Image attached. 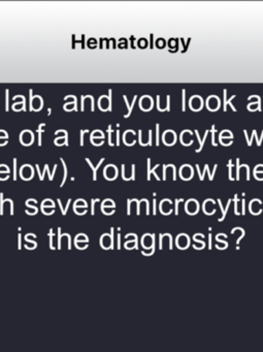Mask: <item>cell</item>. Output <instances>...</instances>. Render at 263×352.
<instances>
[{
	"mask_svg": "<svg viewBox=\"0 0 263 352\" xmlns=\"http://www.w3.org/2000/svg\"><path fill=\"white\" fill-rule=\"evenodd\" d=\"M34 135H32V131H25L22 133L21 142L23 145H30L34 142Z\"/></svg>",
	"mask_w": 263,
	"mask_h": 352,
	"instance_id": "obj_1",
	"label": "cell"
},
{
	"mask_svg": "<svg viewBox=\"0 0 263 352\" xmlns=\"http://www.w3.org/2000/svg\"><path fill=\"white\" fill-rule=\"evenodd\" d=\"M104 176H106V179H110V180L116 178L117 168L113 166H106V170H104Z\"/></svg>",
	"mask_w": 263,
	"mask_h": 352,
	"instance_id": "obj_2",
	"label": "cell"
},
{
	"mask_svg": "<svg viewBox=\"0 0 263 352\" xmlns=\"http://www.w3.org/2000/svg\"><path fill=\"white\" fill-rule=\"evenodd\" d=\"M21 176L22 178L25 179V180H30V179H32V176H34V170H32V166H23L21 170Z\"/></svg>",
	"mask_w": 263,
	"mask_h": 352,
	"instance_id": "obj_3",
	"label": "cell"
},
{
	"mask_svg": "<svg viewBox=\"0 0 263 352\" xmlns=\"http://www.w3.org/2000/svg\"><path fill=\"white\" fill-rule=\"evenodd\" d=\"M192 168H191L189 166H185L181 168V177H182L183 179H185V180H188V179H190L191 177H192Z\"/></svg>",
	"mask_w": 263,
	"mask_h": 352,
	"instance_id": "obj_4",
	"label": "cell"
},
{
	"mask_svg": "<svg viewBox=\"0 0 263 352\" xmlns=\"http://www.w3.org/2000/svg\"><path fill=\"white\" fill-rule=\"evenodd\" d=\"M176 141V135L172 131H166L163 135V142L168 145H172Z\"/></svg>",
	"mask_w": 263,
	"mask_h": 352,
	"instance_id": "obj_5",
	"label": "cell"
},
{
	"mask_svg": "<svg viewBox=\"0 0 263 352\" xmlns=\"http://www.w3.org/2000/svg\"><path fill=\"white\" fill-rule=\"evenodd\" d=\"M207 107H209V110H217L218 107H219L218 98H215V96H211V98H209V100H207Z\"/></svg>",
	"mask_w": 263,
	"mask_h": 352,
	"instance_id": "obj_6",
	"label": "cell"
},
{
	"mask_svg": "<svg viewBox=\"0 0 263 352\" xmlns=\"http://www.w3.org/2000/svg\"><path fill=\"white\" fill-rule=\"evenodd\" d=\"M43 106V100L40 96H36V98L32 100V110H40L41 107Z\"/></svg>",
	"mask_w": 263,
	"mask_h": 352,
	"instance_id": "obj_7",
	"label": "cell"
},
{
	"mask_svg": "<svg viewBox=\"0 0 263 352\" xmlns=\"http://www.w3.org/2000/svg\"><path fill=\"white\" fill-rule=\"evenodd\" d=\"M141 106L143 110H150L152 106L151 98H148V96H145V98H144L143 100H141Z\"/></svg>",
	"mask_w": 263,
	"mask_h": 352,
	"instance_id": "obj_8",
	"label": "cell"
},
{
	"mask_svg": "<svg viewBox=\"0 0 263 352\" xmlns=\"http://www.w3.org/2000/svg\"><path fill=\"white\" fill-rule=\"evenodd\" d=\"M191 107H192L193 110H201V98H198V96H194V98L191 100Z\"/></svg>",
	"mask_w": 263,
	"mask_h": 352,
	"instance_id": "obj_9",
	"label": "cell"
},
{
	"mask_svg": "<svg viewBox=\"0 0 263 352\" xmlns=\"http://www.w3.org/2000/svg\"><path fill=\"white\" fill-rule=\"evenodd\" d=\"M189 139L191 140V133L189 131H185L182 135H181V142L185 144V145H189V144L192 143V142L189 141Z\"/></svg>",
	"mask_w": 263,
	"mask_h": 352,
	"instance_id": "obj_10",
	"label": "cell"
},
{
	"mask_svg": "<svg viewBox=\"0 0 263 352\" xmlns=\"http://www.w3.org/2000/svg\"><path fill=\"white\" fill-rule=\"evenodd\" d=\"M100 104L102 110H108V104H110V100H108V98H106V96H102V98H100Z\"/></svg>",
	"mask_w": 263,
	"mask_h": 352,
	"instance_id": "obj_11",
	"label": "cell"
},
{
	"mask_svg": "<svg viewBox=\"0 0 263 352\" xmlns=\"http://www.w3.org/2000/svg\"><path fill=\"white\" fill-rule=\"evenodd\" d=\"M133 131H127L126 135H125V142L128 145H131V144H135V135H133Z\"/></svg>",
	"mask_w": 263,
	"mask_h": 352,
	"instance_id": "obj_12",
	"label": "cell"
},
{
	"mask_svg": "<svg viewBox=\"0 0 263 352\" xmlns=\"http://www.w3.org/2000/svg\"><path fill=\"white\" fill-rule=\"evenodd\" d=\"M197 209V204L195 203L194 201H189L188 205H187V210L189 212H195Z\"/></svg>",
	"mask_w": 263,
	"mask_h": 352,
	"instance_id": "obj_13",
	"label": "cell"
},
{
	"mask_svg": "<svg viewBox=\"0 0 263 352\" xmlns=\"http://www.w3.org/2000/svg\"><path fill=\"white\" fill-rule=\"evenodd\" d=\"M156 46H157L158 48H163V47L165 46V41H164L163 38H159L157 43H156Z\"/></svg>",
	"mask_w": 263,
	"mask_h": 352,
	"instance_id": "obj_14",
	"label": "cell"
},
{
	"mask_svg": "<svg viewBox=\"0 0 263 352\" xmlns=\"http://www.w3.org/2000/svg\"><path fill=\"white\" fill-rule=\"evenodd\" d=\"M92 137H93V138L100 137L102 139V138H104V135H102V131H94V133H93V135H92Z\"/></svg>",
	"mask_w": 263,
	"mask_h": 352,
	"instance_id": "obj_15",
	"label": "cell"
},
{
	"mask_svg": "<svg viewBox=\"0 0 263 352\" xmlns=\"http://www.w3.org/2000/svg\"><path fill=\"white\" fill-rule=\"evenodd\" d=\"M143 44L141 45V48H146V47H147V40H145V38H143V40H139V44Z\"/></svg>",
	"mask_w": 263,
	"mask_h": 352,
	"instance_id": "obj_16",
	"label": "cell"
},
{
	"mask_svg": "<svg viewBox=\"0 0 263 352\" xmlns=\"http://www.w3.org/2000/svg\"><path fill=\"white\" fill-rule=\"evenodd\" d=\"M9 177V173H5V174H0V179L1 180H5Z\"/></svg>",
	"mask_w": 263,
	"mask_h": 352,
	"instance_id": "obj_17",
	"label": "cell"
},
{
	"mask_svg": "<svg viewBox=\"0 0 263 352\" xmlns=\"http://www.w3.org/2000/svg\"><path fill=\"white\" fill-rule=\"evenodd\" d=\"M222 137H231L232 138V135H231V133H229V131H224V133H222V135H221V138Z\"/></svg>",
	"mask_w": 263,
	"mask_h": 352,
	"instance_id": "obj_18",
	"label": "cell"
},
{
	"mask_svg": "<svg viewBox=\"0 0 263 352\" xmlns=\"http://www.w3.org/2000/svg\"><path fill=\"white\" fill-rule=\"evenodd\" d=\"M23 106V104H15V106H14V110H16V111H19V110H21V107Z\"/></svg>",
	"mask_w": 263,
	"mask_h": 352,
	"instance_id": "obj_19",
	"label": "cell"
},
{
	"mask_svg": "<svg viewBox=\"0 0 263 352\" xmlns=\"http://www.w3.org/2000/svg\"><path fill=\"white\" fill-rule=\"evenodd\" d=\"M1 170H5V173H10L9 168H8L7 166H0V172H1Z\"/></svg>",
	"mask_w": 263,
	"mask_h": 352,
	"instance_id": "obj_20",
	"label": "cell"
},
{
	"mask_svg": "<svg viewBox=\"0 0 263 352\" xmlns=\"http://www.w3.org/2000/svg\"><path fill=\"white\" fill-rule=\"evenodd\" d=\"M0 138H5V139H8L7 133L5 131H0Z\"/></svg>",
	"mask_w": 263,
	"mask_h": 352,
	"instance_id": "obj_21",
	"label": "cell"
},
{
	"mask_svg": "<svg viewBox=\"0 0 263 352\" xmlns=\"http://www.w3.org/2000/svg\"><path fill=\"white\" fill-rule=\"evenodd\" d=\"M7 140L8 139H0V145H5V144H7Z\"/></svg>",
	"mask_w": 263,
	"mask_h": 352,
	"instance_id": "obj_22",
	"label": "cell"
},
{
	"mask_svg": "<svg viewBox=\"0 0 263 352\" xmlns=\"http://www.w3.org/2000/svg\"><path fill=\"white\" fill-rule=\"evenodd\" d=\"M258 170H262V172H263V166H259L258 168H255V173L258 172Z\"/></svg>",
	"mask_w": 263,
	"mask_h": 352,
	"instance_id": "obj_23",
	"label": "cell"
}]
</instances>
